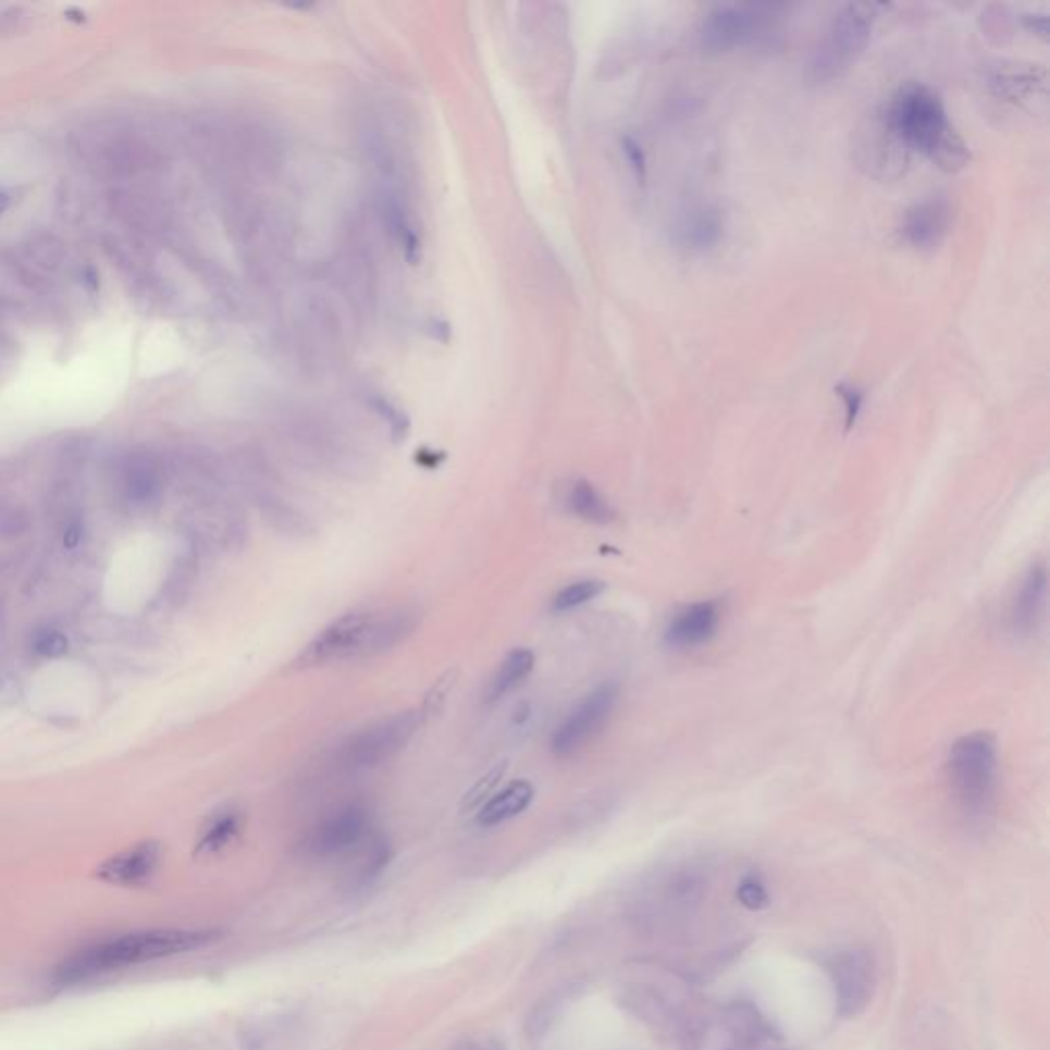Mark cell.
<instances>
[{
  "label": "cell",
  "mask_w": 1050,
  "mask_h": 1050,
  "mask_svg": "<svg viewBox=\"0 0 1050 1050\" xmlns=\"http://www.w3.org/2000/svg\"><path fill=\"white\" fill-rule=\"evenodd\" d=\"M708 890V870L697 862H677L667 866L648 885L644 907L648 922L674 926L690 919L702 905Z\"/></svg>",
  "instance_id": "5"
},
{
  "label": "cell",
  "mask_w": 1050,
  "mask_h": 1050,
  "mask_svg": "<svg viewBox=\"0 0 1050 1050\" xmlns=\"http://www.w3.org/2000/svg\"><path fill=\"white\" fill-rule=\"evenodd\" d=\"M32 648L39 657L55 659L69 653V639L55 628H41L32 639Z\"/></svg>",
  "instance_id": "24"
},
{
  "label": "cell",
  "mask_w": 1050,
  "mask_h": 1050,
  "mask_svg": "<svg viewBox=\"0 0 1050 1050\" xmlns=\"http://www.w3.org/2000/svg\"><path fill=\"white\" fill-rule=\"evenodd\" d=\"M876 13L878 7L866 2H852L839 9L808 62V78L813 83L823 85L839 78L854 64L870 39Z\"/></svg>",
  "instance_id": "4"
},
{
  "label": "cell",
  "mask_w": 1050,
  "mask_h": 1050,
  "mask_svg": "<svg viewBox=\"0 0 1050 1050\" xmlns=\"http://www.w3.org/2000/svg\"><path fill=\"white\" fill-rule=\"evenodd\" d=\"M882 120L907 152L919 150L946 171H959L968 162V148L950 124L942 99L926 85L897 90Z\"/></svg>",
  "instance_id": "2"
},
{
  "label": "cell",
  "mask_w": 1050,
  "mask_h": 1050,
  "mask_svg": "<svg viewBox=\"0 0 1050 1050\" xmlns=\"http://www.w3.org/2000/svg\"><path fill=\"white\" fill-rule=\"evenodd\" d=\"M534 794V786L526 782V780L509 783L505 790L493 794L489 801L482 804L481 813H479V823L484 825V827H493V825H498V823L514 819V817L521 815V813L532 804Z\"/></svg>",
  "instance_id": "19"
},
{
  "label": "cell",
  "mask_w": 1050,
  "mask_h": 1050,
  "mask_svg": "<svg viewBox=\"0 0 1050 1050\" xmlns=\"http://www.w3.org/2000/svg\"><path fill=\"white\" fill-rule=\"evenodd\" d=\"M372 407H374L375 412L388 423L394 440H405V437H407V433H409V419H407L400 410L394 409L391 403L384 400V398H374V400H372Z\"/></svg>",
  "instance_id": "27"
},
{
  "label": "cell",
  "mask_w": 1050,
  "mask_h": 1050,
  "mask_svg": "<svg viewBox=\"0 0 1050 1050\" xmlns=\"http://www.w3.org/2000/svg\"><path fill=\"white\" fill-rule=\"evenodd\" d=\"M952 210L946 197H926L911 206L901 224V234L915 249H934L950 231Z\"/></svg>",
  "instance_id": "13"
},
{
  "label": "cell",
  "mask_w": 1050,
  "mask_h": 1050,
  "mask_svg": "<svg viewBox=\"0 0 1050 1050\" xmlns=\"http://www.w3.org/2000/svg\"><path fill=\"white\" fill-rule=\"evenodd\" d=\"M25 528H27V517L21 509L11 507V505H0V535L2 538L18 535L21 532H25Z\"/></svg>",
  "instance_id": "29"
},
{
  "label": "cell",
  "mask_w": 1050,
  "mask_h": 1050,
  "mask_svg": "<svg viewBox=\"0 0 1050 1050\" xmlns=\"http://www.w3.org/2000/svg\"><path fill=\"white\" fill-rule=\"evenodd\" d=\"M737 899L749 911L769 907V892L757 876H745L737 887Z\"/></svg>",
  "instance_id": "25"
},
{
  "label": "cell",
  "mask_w": 1050,
  "mask_h": 1050,
  "mask_svg": "<svg viewBox=\"0 0 1050 1050\" xmlns=\"http://www.w3.org/2000/svg\"><path fill=\"white\" fill-rule=\"evenodd\" d=\"M370 829L368 808L361 804H349L345 808L322 820L308 839V850L312 854L335 855L343 854L359 845Z\"/></svg>",
  "instance_id": "11"
},
{
  "label": "cell",
  "mask_w": 1050,
  "mask_h": 1050,
  "mask_svg": "<svg viewBox=\"0 0 1050 1050\" xmlns=\"http://www.w3.org/2000/svg\"><path fill=\"white\" fill-rule=\"evenodd\" d=\"M722 236L725 215L711 203L694 206L677 220L676 243L681 249L704 252L714 249Z\"/></svg>",
  "instance_id": "16"
},
{
  "label": "cell",
  "mask_w": 1050,
  "mask_h": 1050,
  "mask_svg": "<svg viewBox=\"0 0 1050 1050\" xmlns=\"http://www.w3.org/2000/svg\"><path fill=\"white\" fill-rule=\"evenodd\" d=\"M423 722L421 711H405L380 718L366 729L359 730L347 739L341 749L338 759L341 766L359 771L380 766L382 762L391 759L403 748H407L415 732Z\"/></svg>",
  "instance_id": "6"
},
{
  "label": "cell",
  "mask_w": 1050,
  "mask_h": 1050,
  "mask_svg": "<svg viewBox=\"0 0 1050 1050\" xmlns=\"http://www.w3.org/2000/svg\"><path fill=\"white\" fill-rule=\"evenodd\" d=\"M606 585L602 581H595V579H588V581H577L572 583L569 588L560 589L553 600L554 612H570V609H577V607L585 606L589 602H593L597 595L604 593Z\"/></svg>",
  "instance_id": "23"
},
{
  "label": "cell",
  "mask_w": 1050,
  "mask_h": 1050,
  "mask_svg": "<svg viewBox=\"0 0 1050 1050\" xmlns=\"http://www.w3.org/2000/svg\"><path fill=\"white\" fill-rule=\"evenodd\" d=\"M162 848L157 841H143L111 855L99 868L97 878L118 887H140L148 882L161 866Z\"/></svg>",
  "instance_id": "12"
},
{
  "label": "cell",
  "mask_w": 1050,
  "mask_h": 1050,
  "mask_svg": "<svg viewBox=\"0 0 1050 1050\" xmlns=\"http://www.w3.org/2000/svg\"><path fill=\"white\" fill-rule=\"evenodd\" d=\"M1047 569L1045 565H1034L1024 577L1010 612V626L1017 637H1030L1040 628L1047 612Z\"/></svg>",
  "instance_id": "14"
},
{
  "label": "cell",
  "mask_w": 1050,
  "mask_h": 1050,
  "mask_svg": "<svg viewBox=\"0 0 1050 1050\" xmlns=\"http://www.w3.org/2000/svg\"><path fill=\"white\" fill-rule=\"evenodd\" d=\"M827 973L833 985L839 1017H855L870 1005L876 989V962L868 950H839L829 956Z\"/></svg>",
  "instance_id": "7"
},
{
  "label": "cell",
  "mask_w": 1050,
  "mask_h": 1050,
  "mask_svg": "<svg viewBox=\"0 0 1050 1050\" xmlns=\"http://www.w3.org/2000/svg\"><path fill=\"white\" fill-rule=\"evenodd\" d=\"M374 612H351L329 623L314 637L300 655L302 667L326 665L335 660H359Z\"/></svg>",
  "instance_id": "10"
},
{
  "label": "cell",
  "mask_w": 1050,
  "mask_h": 1050,
  "mask_svg": "<svg viewBox=\"0 0 1050 1050\" xmlns=\"http://www.w3.org/2000/svg\"><path fill=\"white\" fill-rule=\"evenodd\" d=\"M622 150L626 155V161L630 162V169L634 171V175L644 181V177H646V157H644L641 144L632 140V138H623Z\"/></svg>",
  "instance_id": "30"
},
{
  "label": "cell",
  "mask_w": 1050,
  "mask_h": 1050,
  "mask_svg": "<svg viewBox=\"0 0 1050 1050\" xmlns=\"http://www.w3.org/2000/svg\"><path fill=\"white\" fill-rule=\"evenodd\" d=\"M836 392L839 394V398L843 400V407H845V429H852L860 410H862V405H864V392L855 388L852 384H839Z\"/></svg>",
  "instance_id": "28"
},
{
  "label": "cell",
  "mask_w": 1050,
  "mask_h": 1050,
  "mask_svg": "<svg viewBox=\"0 0 1050 1050\" xmlns=\"http://www.w3.org/2000/svg\"><path fill=\"white\" fill-rule=\"evenodd\" d=\"M240 825H243V819L236 811H224L220 813L218 817L212 819V823L208 825V829L203 831V836L199 839L197 843V854H215L220 850H224L228 843H231L234 837L238 836L240 831Z\"/></svg>",
  "instance_id": "22"
},
{
  "label": "cell",
  "mask_w": 1050,
  "mask_h": 1050,
  "mask_svg": "<svg viewBox=\"0 0 1050 1050\" xmlns=\"http://www.w3.org/2000/svg\"><path fill=\"white\" fill-rule=\"evenodd\" d=\"M456 677H458V671L454 669V671H447V674H444V676L435 681V685L431 688L428 700H425V706H423V711H421L423 718L433 716V714H437L444 708L447 695L452 692V688L456 685Z\"/></svg>",
  "instance_id": "26"
},
{
  "label": "cell",
  "mask_w": 1050,
  "mask_h": 1050,
  "mask_svg": "<svg viewBox=\"0 0 1050 1050\" xmlns=\"http://www.w3.org/2000/svg\"><path fill=\"white\" fill-rule=\"evenodd\" d=\"M415 628H417V616L409 609H392L384 614L374 612V620L363 642L361 659H372L388 653L396 644L409 639Z\"/></svg>",
  "instance_id": "17"
},
{
  "label": "cell",
  "mask_w": 1050,
  "mask_h": 1050,
  "mask_svg": "<svg viewBox=\"0 0 1050 1050\" xmlns=\"http://www.w3.org/2000/svg\"><path fill=\"white\" fill-rule=\"evenodd\" d=\"M570 511L589 523H609L614 511L602 493L588 481L575 482L569 493Z\"/></svg>",
  "instance_id": "21"
},
{
  "label": "cell",
  "mask_w": 1050,
  "mask_h": 1050,
  "mask_svg": "<svg viewBox=\"0 0 1050 1050\" xmlns=\"http://www.w3.org/2000/svg\"><path fill=\"white\" fill-rule=\"evenodd\" d=\"M161 491V472L152 460L136 458L125 466L122 493L132 507L146 511L152 503L159 501Z\"/></svg>",
  "instance_id": "18"
},
{
  "label": "cell",
  "mask_w": 1050,
  "mask_h": 1050,
  "mask_svg": "<svg viewBox=\"0 0 1050 1050\" xmlns=\"http://www.w3.org/2000/svg\"><path fill=\"white\" fill-rule=\"evenodd\" d=\"M503 771H505V766L495 767V769H493V771H491V774L484 778L486 782H481L479 786H477V788H474V792L470 794V802L481 801L482 796L489 792V788L497 783L498 778L503 776Z\"/></svg>",
  "instance_id": "31"
},
{
  "label": "cell",
  "mask_w": 1050,
  "mask_h": 1050,
  "mask_svg": "<svg viewBox=\"0 0 1050 1050\" xmlns=\"http://www.w3.org/2000/svg\"><path fill=\"white\" fill-rule=\"evenodd\" d=\"M776 9L764 4H720L706 15L700 37L711 52H729L764 36Z\"/></svg>",
  "instance_id": "8"
},
{
  "label": "cell",
  "mask_w": 1050,
  "mask_h": 1050,
  "mask_svg": "<svg viewBox=\"0 0 1050 1050\" xmlns=\"http://www.w3.org/2000/svg\"><path fill=\"white\" fill-rule=\"evenodd\" d=\"M620 697L616 683H602L589 692L554 730L553 751L560 757L572 755L606 727Z\"/></svg>",
  "instance_id": "9"
},
{
  "label": "cell",
  "mask_w": 1050,
  "mask_h": 1050,
  "mask_svg": "<svg viewBox=\"0 0 1050 1050\" xmlns=\"http://www.w3.org/2000/svg\"><path fill=\"white\" fill-rule=\"evenodd\" d=\"M534 663L535 657L532 651H528V648L511 651L498 665L495 676L491 677V681L484 690V700L497 702L501 697L511 694L517 685L532 674Z\"/></svg>",
  "instance_id": "20"
},
{
  "label": "cell",
  "mask_w": 1050,
  "mask_h": 1050,
  "mask_svg": "<svg viewBox=\"0 0 1050 1050\" xmlns=\"http://www.w3.org/2000/svg\"><path fill=\"white\" fill-rule=\"evenodd\" d=\"M948 774L962 811L985 817L996 802L999 755L993 734L973 732L959 739L950 751Z\"/></svg>",
  "instance_id": "3"
},
{
  "label": "cell",
  "mask_w": 1050,
  "mask_h": 1050,
  "mask_svg": "<svg viewBox=\"0 0 1050 1050\" xmlns=\"http://www.w3.org/2000/svg\"><path fill=\"white\" fill-rule=\"evenodd\" d=\"M218 940L215 931L201 929H148L134 931L120 938H111L101 943H92L78 950L71 959L55 966L54 980L69 987L81 980H89L97 975L122 971L127 966H138L146 962L171 959L185 952L206 948Z\"/></svg>",
  "instance_id": "1"
},
{
  "label": "cell",
  "mask_w": 1050,
  "mask_h": 1050,
  "mask_svg": "<svg viewBox=\"0 0 1050 1050\" xmlns=\"http://www.w3.org/2000/svg\"><path fill=\"white\" fill-rule=\"evenodd\" d=\"M720 626V606L700 602L679 612L665 632V642L674 648H694L713 639Z\"/></svg>",
  "instance_id": "15"
}]
</instances>
